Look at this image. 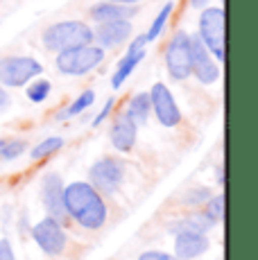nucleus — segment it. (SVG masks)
<instances>
[{"label":"nucleus","mask_w":258,"mask_h":260,"mask_svg":"<svg viewBox=\"0 0 258 260\" xmlns=\"http://www.w3.org/2000/svg\"><path fill=\"white\" fill-rule=\"evenodd\" d=\"M63 206L66 213L84 229H100L107 222V204L95 188L86 181H75L63 188Z\"/></svg>","instance_id":"1"},{"label":"nucleus","mask_w":258,"mask_h":260,"mask_svg":"<svg viewBox=\"0 0 258 260\" xmlns=\"http://www.w3.org/2000/svg\"><path fill=\"white\" fill-rule=\"evenodd\" d=\"M86 43H93V29L82 21L54 23L43 32V46L50 52H63V50L86 46Z\"/></svg>","instance_id":"2"},{"label":"nucleus","mask_w":258,"mask_h":260,"mask_svg":"<svg viewBox=\"0 0 258 260\" xmlns=\"http://www.w3.org/2000/svg\"><path fill=\"white\" fill-rule=\"evenodd\" d=\"M102 61H104V48L93 46V43L57 52V71L63 75H71V77H79V75L91 73Z\"/></svg>","instance_id":"3"},{"label":"nucleus","mask_w":258,"mask_h":260,"mask_svg":"<svg viewBox=\"0 0 258 260\" xmlns=\"http://www.w3.org/2000/svg\"><path fill=\"white\" fill-rule=\"evenodd\" d=\"M197 37L202 39V43L217 61H224V9L206 7L200 16V34Z\"/></svg>","instance_id":"4"},{"label":"nucleus","mask_w":258,"mask_h":260,"mask_svg":"<svg viewBox=\"0 0 258 260\" xmlns=\"http://www.w3.org/2000/svg\"><path fill=\"white\" fill-rule=\"evenodd\" d=\"M166 68L172 79L183 82L192 75V63H190V34L179 29L172 34L170 43L166 48Z\"/></svg>","instance_id":"5"},{"label":"nucleus","mask_w":258,"mask_h":260,"mask_svg":"<svg viewBox=\"0 0 258 260\" xmlns=\"http://www.w3.org/2000/svg\"><path fill=\"white\" fill-rule=\"evenodd\" d=\"M43 73L41 61L32 57H5L0 59V84L9 88H21Z\"/></svg>","instance_id":"6"},{"label":"nucleus","mask_w":258,"mask_h":260,"mask_svg":"<svg viewBox=\"0 0 258 260\" xmlns=\"http://www.w3.org/2000/svg\"><path fill=\"white\" fill-rule=\"evenodd\" d=\"M32 238L39 244V249L48 256H61L63 249H66V231H63L61 222L50 217V215L34 224Z\"/></svg>","instance_id":"7"},{"label":"nucleus","mask_w":258,"mask_h":260,"mask_svg":"<svg viewBox=\"0 0 258 260\" xmlns=\"http://www.w3.org/2000/svg\"><path fill=\"white\" fill-rule=\"evenodd\" d=\"M88 177H91V186L98 192L113 194L125 179V166L118 158H100L98 163H93Z\"/></svg>","instance_id":"8"},{"label":"nucleus","mask_w":258,"mask_h":260,"mask_svg":"<svg viewBox=\"0 0 258 260\" xmlns=\"http://www.w3.org/2000/svg\"><path fill=\"white\" fill-rule=\"evenodd\" d=\"M150 104H152L154 116L158 118V122H161L163 127H177V124L181 122V111H179V107H177L175 98H172L170 88H168L166 84L156 82L154 86H152Z\"/></svg>","instance_id":"9"},{"label":"nucleus","mask_w":258,"mask_h":260,"mask_svg":"<svg viewBox=\"0 0 258 260\" xmlns=\"http://www.w3.org/2000/svg\"><path fill=\"white\" fill-rule=\"evenodd\" d=\"M190 63H192V75L202 84H215L220 79V68L213 61L208 48L202 43V39L197 34L190 37Z\"/></svg>","instance_id":"10"},{"label":"nucleus","mask_w":258,"mask_h":260,"mask_svg":"<svg viewBox=\"0 0 258 260\" xmlns=\"http://www.w3.org/2000/svg\"><path fill=\"white\" fill-rule=\"evenodd\" d=\"M41 199H43L46 211L50 213V217L59 219V222H63V219L68 217L66 206H63V181L59 174H46V177H43Z\"/></svg>","instance_id":"11"},{"label":"nucleus","mask_w":258,"mask_h":260,"mask_svg":"<svg viewBox=\"0 0 258 260\" xmlns=\"http://www.w3.org/2000/svg\"><path fill=\"white\" fill-rule=\"evenodd\" d=\"M132 37V21L129 18H118V21L100 23L93 32V39L100 43V48H118Z\"/></svg>","instance_id":"12"},{"label":"nucleus","mask_w":258,"mask_h":260,"mask_svg":"<svg viewBox=\"0 0 258 260\" xmlns=\"http://www.w3.org/2000/svg\"><path fill=\"white\" fill-rule=\"evenodd\" d=\"M206 249H208L206 233H197V231L175 233V256L179 260H192L202 256Z\"/></svg>","instance_id":"13"},{"label":"nucleus","mask_w":258,"mask_h":260,"mask_svg":"<svg viewBox=\"0 0 258 260\" xmlns=\"http://www.w3.org/2000/svg\"><path fill=\"white\" fill-rule=\"evenodd\" d=\"M136 134H138V124L134 122L127 113L116 118L111 127V145L118 152H129L136 145Z\"/></svg>","instance_id":"14"},{"label":"nucleus","mask_w":258,"mask_h":260,"mask_svg":"<svg viewBox=\"0 0 258 260\" xmlns=\"http://www.w3.org/2000/svg\"><path fill=\"white\" fill-rule=\"evenodd\" d=\"M136 14V7H127L120 3H111V0H104L91 7V18L95 23H107V21H118V18H129Z\"/></svg>","instance_id":"15"},{"label":"nucleus","mask_w":258,"mask_h":260,"mask_svg":"<svg viewBox=\"0 0 258 260\" xmlns=\"http://www.w3.org/2000/svg\"><path fill=\"white\" fill-rule=\"evenodd\" d=\"M215 224L217 222L211 217V215H208L206 211H202V213H190L188 217H181V219H177V222H172L170 224V231L172 233H179V231L206 233V231H211Z\"/></svg>","instance_id":"16"},{"label":"nucleus","mask_w":258,"mask_h":260,"mask_svg":"<svg viewBox=\"0 0 258 260\" xmlns=\"http://www.w3.org/2000/svg\"><path fill=\"white\" fill-rule=\"evenodd\" d=\"M145 59V50H138V52H127L125 57L120 59V63H118L116 73H113L111 77V86L113 88H120L122 84H125V79L132 75L134 71H136V66Z\"/></svg>","instance_id":"17"},{"label":"nucleus","mask_w":258,"mask_h":260,"mask_svg":"<svg viewBox=\"0 0 258 260\" xmlns=\"http://www.w3.org/2000/svg\"><path fill=\"white\" fill-rule=\"evenodd\" d=\"M150 109H152L150 93H138V95H134V98L129 100L125 113L138 124V127H141V124H145L147 118H150Z\"/></svg>","instance_id":"18"},{"label":"nucleus","mask_w":258,"mask_h":260,"mask_svg":"<svg viewBox=\"0 0 258 260\" xmlns=\"http://www.w3.org/2000/svg\"><path fill=\"white\" fill-rule=\"evenodd\" d=\"M172 7H175V5H172V3H166V5H163V7H161V12L156 14V18H154V21H152L150 29H147V32H145L147 43H150V41H156V39L161 37V32H163V29H166V25H168V18H170V14H172Z\"/></svg>","instance_id":"19"},{"label":"nucleus","mask_w":258,"mask_h":260,"mask_svg":"<svg viewBox=\"0 0 258 260\" xmlns=\"http://www.w3.org/2000/svg\"><path fill=\"white\" fill-rule=\"evenodd\" d=\"M93 102H95V93H93V91H84V93L75 100V102H73L63 113H59L57 118H61V120H63V118H75V116H79V113L86 111V109L91 107Z\"/></svg>","instance_id":"20"},{"label":"nucleus","mask_w":258,"mask_h":260,"mask_svg":"<svg viewBox=\"0 0 258 260\" xmlns=\"http://www.w3.org/2000/svg\"><path fill=\"white\" fill-rule=\"evenodd\" d=\"M63 147V138H59V136H50V138H46V141H41L37 145V147L29 152V156L34 158V161H39V158H46V156H50V154L54 152H59V149Z\"/></svg>","instance_id":"21"},{"label":"nucleus","mask_w":258,"mask_h":260,"mask_svg":"<svg viewBox=\"0 0 258 260\" xmlns=\"http://www.w3.org/2000/svg\"><path fill=\"white\" fill-rule=\"evenodd\" d=\"M50 82L48 79H37V82H32L27 86V98L32 100L34 104H41L48 100V95H50Z\"/></svg>","instance_id":"22"},{"label":"nucleus","mask_w":258,"mask_h":260,"mask_svg":"<svg viewBox=\"0 0 258 260\" xmlns=\"http://www.w3.org/2000/svg\"><path fill=\"white\" fill-rule=\"evenodd\" d=\"M27 149V143L25 141H7L3 143V147H0V158L3 161H14V158H18L23 152Z\"/></svg>","instance_id":"23"},{"label":"nucleus","mask_w":258,"mask_h":260,"mask_svg":"<svg viewBox=\"0 0 258 260\" xmlns=\"http://www.w3.org/2000/svg\"><path fill=\"white\" fill-rule=\"evenodd\" d=\"M206 213L211 215L215 222H220L224 217V194H215V197L206 199Z\"/></svg>","instance_id":"24"},{"label":"nucleus","mask_w":258,"mask_h":260,"mask_svg":"<svg viewBox=\"0 0 258 260\" xmlns=\"http://www.w3.org/2000/svg\"><path fill=\"white\" fill-rule=\"evenodd\" d=\"M208 197H211V190L208 188H195L183 197V204L186 206H197V204H206Z\"/></svg>","instance_id":"25"},{"label":"nucleus","mask_w":258,"mask_h":260,"mask_svg":"<svg viewBox=\"0 0 258 260\" xmlns=\"http://www.w3.org/2000/svg\"><path fill=\"white\" fill-rule=\"evenodd\" d=\"M138 260H179L172 253H166V251H145L138 256Z\"/></svg>","instance_id":"26"},{"label":"nucleus","mask_w":258,"mask_h":260,"mask_svg":"<svg viewBox=\"0 0 258 260\" xmlns=\"http://www.w3.org/2000/svg\"><path fill=\"white\" fill-rule=\"evenodd\" d=\"M0 260H16L14 249H12V242H9L7 238L0 240Z\"/></svg>","instance_id":"27"},{"label":"nucleus","mask_w":258,"mask_h":260,"mask_svg":"<svg viewBox=\"0 0 258 260\" xmlns=\"http://www.w3.org/2000/svg\"><path fill=\"white\" fill-rule=\"evenodd\" d=\"M111 109H113V100H107V104L102 107V111L95 116V120H93V127H100V124L104 122V120L109 118V113H111Z\"/></svg>","instance_id":"28"},{"label":"nucleus","mask_w":258,"mask_h":260,"mask_svg":"<svg viewBox=\"0 0 258 260\" xmlns=\"http://www.w3.org/2000/svg\"><path fill=\"white\" fill-rule=\"evenodd\" d=\"M145 46H147V39H145V34H143V37H136V39H134L127 52H138V50H143Z\"/></svg>","instance_id":"29"},{"label":"nucleus","mask_w":258,"mask_h":260,"mask_svg":"<svg viewBox=\"0 0 258 260\" xmlns=\"http://www.w3.org/2000/svg\"><path fill=\"white\" fill-rule=\"evenodd\" d=\"M9 104H12V100H9L7 91H5V88L0 86V113H3V111H7V109H9Z\"/></svg>","instance_id":"30"},{"label":"nucleus","mask_w":258,"mask_h":260,"mask_svg":"<svg viewBox=\"0 0 258 260\" xmlns=\"http://www.w3.org/2000/svg\"><path fill=\"white\" fill-rule=\"evenodd\" d=\"M208 3H211V0H190V5H192L195 9H204Z\"/></svg>","instance_id":"31"},{"label":"nucleus","mask_w":258,"mask_h":260,"mask_svg":"<svg viewBox=\"0 0 258 260\" xmlns=\"http://www.w3.org/2000/svg\"><path fill=\"white\" fill-rule=\"evenodd\" d=\"M111 3H120V5H136L141 0H111Z\"/></svg>","instance_id":"32"},{"label":"nucleus","mask_w":258,"mask_h":260,"mask_svg":"<svg viewBox=\"0 0 258 260\" xmlns=\"http://www.w3.org/2000/svg\"><path fill=\"white\" fill-rule=\"evenodd\" d=\"M217 181L224 183V170H217Z\"/></svg>","instance_id":"33"},{"label":"nucleus","mask_w":258,"mask_h":260,"mask_svg":"<svg viewBox=\"0 0 258 260\" xmlns=\"http://www.w3.org/2000/svg\"><path fill=\"white\" fill-rule=\"evenodd\" d=\"M3 143H5V141H0V147H3Z\"/></svg>","instance_id":"34"}]
</instances>
